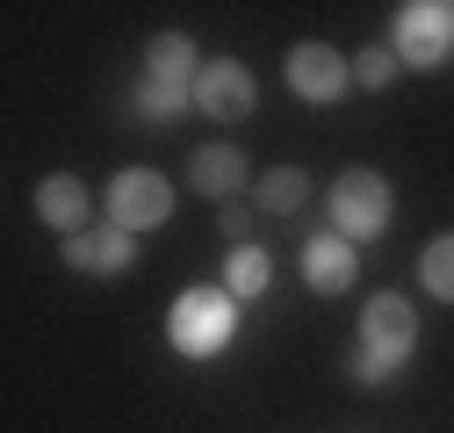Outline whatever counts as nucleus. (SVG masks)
Masks as SVG:
<instances>
[{
  "instance_id": "f257e3e1",
  "label": "nucleus",
  "mask_w": 454,
  "mask_h": 433,
  "mask_svg": "<svg viewBox=\"0 0 454 433\" xmlns=\"http://www.w3.org/2000/svg\"><path fill=\"white\" fill-rule=\"evenodd\" d=\"M231 333H239V296L231 289H188L181 303H174V318H166V340H174L181 354H195V361H216L223 347H231Z\"/></svg>"
},
{
  "instance_id": "f03ea898",
  "label": "nucleus",
  "mask_w": 454,
  "mask_h": 433,
  "mask_svg": "<svg viewBox=\"0 0 454 433\" xmlns=\"http://www.w3.org/2000/svg\"><path fill=\"white\" fill-rule=\"evenodd\" d=\"M389 216H396V195H389V181L375 167H347V174L332 181V232L339 239L368 246V239L389 232Z\"/></svg>"
},
{
  "instance_id": "7ed1b4c3",
  "label": "nucleus",
  "mask_w": 454,
  "mask_h": 433,
  "mask_svg": "<svg viewBox=\"0 0 454 433\" xmlns=\"http://www.w3.org/2000/svg\"><path fill=\"white\" fill-rule=\"evenodd\" d=\"M166 216H174V188H166V174L123 167L116 181H108V224H123L130 239L152 232V224H166Z\"/></svg>"
},
{
  "instance_id": "20e7f679",
  "label": "nucleus",
  "mask_w": 454,
  "mask_h": 433,
  "mask_svg": "<svg viewBox=\"0 0 454 433\" xmlns=\"http://www.w3.org/2000/svg\"><path fill=\"white\" fill-rule=\"evenodd\" d=\"M447 43H454V8H440V0H411V8H396V59L433 73L447 66Z\"/></svg>"
},
{
  "instance_id": "39448f33",
  "label": "nucleus",
  "mask_w": 454,
  "mask_h": 433,
  "mask_svg": "<svg viewBox=\"0 0 454 433\" xmlns=\"http://www.w3.org/2000/svg\"><path fill=\"white\" fill-rule=\"evenodd\" d=\"M411 347H419V311L396 296V289H382V296L361 311V354H375V361H389V368H404Z\"/></svg>"
},
{
  "instance_id": "423d86ee",
  "label": "nucleus",
  "mask_w": 454,
  "mask_h": 433,
  "mask_svg": "<svg viewBox=\"0 0 454 433\" xmlns=\"http://www.w3.org/2000/svg\"><path fill=\"white\" fill-rule=\"evenodd\" d=\"M253 101H260V94H253V73H246L239 59H216V66L195 73V108H202L209 123H246Z\"/></svg>"
},
{
  "instance_id": "0eeeda50",
  "label": "nucleus",
  "mask_w": 454,
  "mask_h": 433,
  "mask_svg": "<svg viewBox=\"0 0 454 433\" xmlns=\"http://www.w3.org/2000/svg\"><path fill=\"white\" fill-rule=\"evenodd\" d=\"M289 87H296L303 101H339V94L354 87V66L339 59L332 43H296V51H289Z\"/></svg>"
},
{
  "instance_id": "6e6552de",
  "label": "nucleus",
  "mask_w": 454,
  "mask_h": 433,
  "mask_svg": "<svg viewBox=\"0 0 454 433\" xmlns=\"http://www.w3.org/2000/svg\"><path fill=\"white\" fill-rule=\"evenodd\" d=\"M354 275H361V246H354V239L317 232V239L303 246V282H310L317 296H347V289H354Z\"/></svg>"
},
{
  "instance_id": "1a4fd4ad",
  "label": "nucleus",
  "mask_w": 454,
  "mask_h": 433,
  "mask_svg": "<svg viewBox=\"0 0 454 433\" xmlns=\"http://www.w3.org/2000/svg\"><path fill=\"white\" fill-rule=\"evenodd\" d=\"M87 209H94L87 181H73V174H43V181H36V216H43L51 232L80 239V232H87Z\"/></svg>"
},
{
  "instance_id": "9d476101",
  "label": "nucleus",
  "mask_w": 454,
  "mask_h": 433,
  "mask_svg": "<svg viewBox=\"0 0 454 433\" xmlns=\"http://www.w3.org/2000/svg\"><path fill=\"white\" fill-rule=\"evenodd\" d=\"M130 260H137V246H130L123 224H101V232L66 239V267H80V275H123Z\"/></svg>"
},
{
  "instance_id": "9b49d317",
  "label": "nucleus",
  "mask_w": 454,
  "mask_h": 433,
  "mask_svg": "<svg viewBox=\"0 0 454 433\" xmlns=\"http://www.w3.org/2000/svg\"><path fill=\"white\" fill-rule=\"evenodd\" d=\"M188 181H195L209 202H239V188H246V152H239V145H202V152L188 159Z\"/></svg>"
},
{
  "instance_id": "f8f14e48",
  "label": "nucleus",
  "mask_w": 454,
  "mask_h": 433,
  "mask_svg": "<svg viewBox=\"0 0 454 433\" xmlns=\"http://www.w3.org/2000/svg\"><path fill=\"white\" fill-rule=\"evenodd\" d=\"M195 73H202V59H195V43H188L181 29H159V36L145 43V80H166V87H195Z\"/></svg>"
},
{
  "instance_id": "ddd939ff",
  "label": "nucleus",
  "mask_w": 454,
  "mask_h": 433,
  "mask_svg": "<svg viewBox=\"0 0 454 433\" xmlns=\"http://www.w3.org/2000/svg\"><path fill=\"white\" fill-rule=\"evenodd\" d=\"M223 289H231L239 303L267 296V289H274V260H267V246H231V260H223Z\"/></svg>"
},
{
  "instance_id": "4468645a",
  "label": "nucleus",
  "mask_w": 454,
  "mask_h": 433,
  "mask_svg": "<svg viewBox=\"0 0 454 433\" xmlns=\"http://www.w3.org/2000/svg\"><path fill=\"white\" fill-rule=\"evenodd\" d=\"M303 195H310V174H303V167H267L260 188H253V202H260L267 216H296Z\"/></svg>"
},
{
  "instance_id": "2eb2a0df",
  "label": "nucleus",
  "mask_w": 454,
  "mask_h": 433,
  "mask_svg": "<svg viewBox=\"0 0 454 433\" xmlns=\"http://www.w3.org/2000/svg\"><path fill=\"white\" fill-rule=\"evenodd\" d=\"M419 282H426L440 303H454V232H440V239L419 253Z\"/></svg>"
},
{
  "instance_id": "dca6fc26",
  "label": "nucleus",
  "mask_w": 454,
  "mask_h": 433,
  "mask_svg": "<svg viewBox=\"0 0 454 433\" xmlns=\"http://www.w3.org/2000/svg\"><path fill=\"white\" fill-rule=\"evenodd\" d=\"M130 108H137V116H152V123H166V116H181V108H195V87H166V80H145V87L130 94Z\"/></svg>"
},
{
  "instance_id": "f3484780",
  "label": "nucleus",
  "mask_w": 454,
  "mask_h": 433,
  "mask_svg": "<svg viewBox=\"0 0 454 433\" xmlns=\"http://www.w3.org/2000/svg\"><path fill=\"white\" fill-rule=\"evenodd\" d=\"M396 66H404V59H396V43H375V51H361V59H354V87L382 94V87L396 80Z\"/></svg>"
},
{
  "instance_id": "a211bd4d",
  "label": "nucleus",
  "mask_w": 454,
  "mask_h": 433,
  "mask_svg": "<svg viewBox=\"0 0 454 433\" xmlns=\"http://www.w3.org/2000/svg\"><path fill=\"white\" fill-rule=\"evenodd\" d=\"M223 232L246 246V239H253V209H246V202H223Z\"/></svg>"
}]
</instances>
